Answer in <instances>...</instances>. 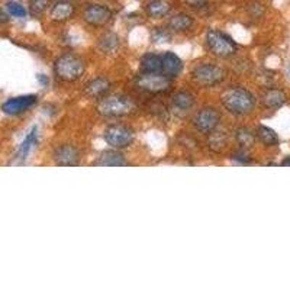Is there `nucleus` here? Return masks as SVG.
<instances>
[{
    "instance_id": "obj_1",
    "label": "nucleus",
    "mask_w": 290,
    "mask_h": 290,
    "mask_svg": "<svg viewBox=\"0 0 290 290\" xmlns=\"http://www.w3.org/2000/svg\"><path fill=\"white\" fill-rule=\"evenodd\" d=\"M221 102L229 114L238 116L248 115L255 106V98L244 87L227 88L221 94Z\"/></svg>"
},
{
    "instance_id": "obj_2",
    "label": "nucleus",
    "mask_w": 290,
    "mask_h": 290,
    "mask_svg": "<svg viewBox=\"0 0 290 290\" xmlns=\"http://www.w3.org/2000/svg\"><path fill=\"white\" fill-rule=\"evenodd\" d=\"M137 111V105L126 94H112L102 98L98 105V112L106 118H121L132 115Z\"/></svg>"
},
{
    "instance_id": "obj_3",
    "label": "nucleus",
    "mask_w": 290,
    "mask_h": 290,
    "mask_svg": "<svg viewBox=\"0 0 290 290\" xmlns=\"http://www.w3.org/2000/svg\"><path fill=\"white\" fill-rule=\"evenodd\" d=\"M86 71L84 61L74 54H63L54 63V73L63 81H76Z\"/></svg>"
},
{
    "instance_id": "obj_4",
    "label": "nucleus",
    "mask_w": 290,
    "mask_h": 290,
    "mask_svg": "<svg viewBox=\"0 0 290 290\" xmlns=\"http://www.w3.org/2000/svg\"><path fill=\"white\" fill-rule=\"evenodd\" d=\"M206 45H208L209 51L219 58H228V57L234 55L238 50L237 44L229 38L227 34L216 31V29L208 31Z\"/></svg>"
},
{
    "instance_id": "obj_5",
    "label": "nucleus",
    "mask_w": 290,
    "mask_h": 290,
    "mask_svg": "<svg viewBox=\"0 0 290 290\" xmlns=\"http://www.w3.org/2000/svg\"><path fill=\"white\" fill-rule=\"evenodd\" d=\"M225 70L215 64H202L191 73L195 83L202 87H214L216 84H221L225 80Z\"/></svg>"
},
{
    "instance_id": "obj_6",
    "label": "nucleus",
    "mask_w": 290,
    "mask_h": 290,
    "mask_svg": "<svg viewBox=\"0 0 290 290\" xmlns=\"http://www.w3.org/2000/svg\"><path fill=\"white\" fill-rule=\"evenodd\" d=\"M135 84L141 90L148 91V93H168L173 87V81L170 80V77H167L163 73H141Z\"/></svg>"
},
{
    "instance_id": "obj_7",
    "label": "nucleus",
    "mask_w": 290,
    "mask_h": 290,
    "mask_svg": "<svg viewBox=\"0 0 290 290\" xmlns=\"http://www.w3.org/2000/svg\"><path fill=\"white\" fill-rule=\"evenodd\" d=\"M105 141L115 150H122L132 144L134 131L125 125H112L105 131Z\"/></svg>"
},
{
    "instance_id": "obj_8",
    "label": "nucleus",
    "mask_w": 290,
    "mask_h": 290,
    "mask_svg": "<svg viewBox=\"0 0 290 290\" xmlns=\"http://www.w3.org/2000/svg\"><path fill=\"white\" fill-rule=\"evenodd\" d=\"M114 13L112 11L105 6V5H98V3H93V5H87L83 11V19L84 22L90 26H94V28H101L105 26L106 24L111 22Z\"/></svg>"
},
{
    "instance_id": "obj_9",
    "label": "nucleus",
    "mask_w": 290,
    "mask_h": 290,
    "mask_svg": "<svg viewBox=\"0 0 290 290\" xmlns=\"http://www.w3.org/2000/svg\"><path fill=\"white\" fill-rule=\"evenodd\" d=\"M221 121V115L214 108H203L193 118V124L202 134H209L215 131Z\"/></svg>"
},
{
    "instance_id": "obj_10",
    "label": "nucleus",
    "mask_w": 290,
    "mask_h": 290,
    "mask_svg": "<svg viewBox=\"0 0 290 290\" xmlns=\"http://www.w3.org/2000/svg\"><path fill=\"white\" fill-rule=\"evenodd\" d=\"M37 96L34 94H26V96H19V98H12L6 101L2 105V111L8 115H19L26 112L37 103Z\"/></svg>"
},
{
    "instance_id": "obj_11",
    "label": "nucleus",
    "mask_w": 290,
    "mask_h": 290,
    "mask_svg": "<svg viewBox=\"0 0 290 290\" xmlns=\"http://www.w3.org/2000/svg\"><path fill=\"white\" fill-rule=\"evenodd\" d=\"M76 13V8L70 0H58L51 6L50 18L54 22H65Z\"/></svg>"
},
{
    "instance_id": "obj_12",
    "label": "nucleus",
    "mask_w": 290,
    "mask_h": 290,
    "mask_svg": "<svg viewBox=\"0 0 290 290\" xmlns=\"http://www.w3.org/2000/svg\"><path fill=\"white\" fill-rule=\"evenodd\" d=\"M54 160L58 165H77L80 161V152L73 145H61L54 151Z\"/></svg>"
},
{
    "instance_id": "obj_13",
    "label": "nucleus",
    "mask_w": 290,
    "mask_h": 290,
    "mask_svg": "<svg viewBox=\"0 0 290 290\" xmlns=\"http://www.w3.org/2000/svg\"><path fill=\"white\" fill-rule=\"evenodd\" d=\"M160 55H161V64H163V68H161L163 74L173 78V77H177L181 73L183 61L177 57L174 52H163Z\"/></svg>"
},
{
    "instance_id": "obj_14",
    "label": "nucleus",
    "mask_w": 290,
    "mask_h": 290,
    "mask_svg": "<svg viewBox=\"0 0 290 290\" xmlns=\"http://www.w3.org/2000/svg\"><path fill=\"white\" fill-rule=\"evenodd\" d=\"M111 90V81L106 77H96L91 81H88L84 88L86 94L93 99H102L105 94Z\"/></svg>"
},
{
    "instance_id": "obj_15",
    "label": "nucleus",
    "mask_w": 290,
    "mask_h": 290,
    "mask_svg": "<svg viewBox=\"0 0 290 290\" xmlns=\"http://www.w3.org/2000/svg\"><path fill=\"white\" fill-rule=\"evenodd\" d=\"M144 11L154 19H160L170 13L171 5L167 0H148L144 5Z\"/></svg>"
},
{
    "instance_id": "obj_16",
    "label": "nucleus",
    "mask_w": 290,
    "mask_h": 290,
    "mask_svg": "<svg viewBox=\"0 0 290 290\" xmlns=\"http://www.w3.org/2000/svg\"><path fill=\"white\" fill-rule=\"evenodd\" d=\"M286 101H287V96L280 88H267L261 94V102L270 109H277L280 106H283Z\"/></svg>"
},
{
    "instance_id": "obj_17",
    "label": "nucleus",
    "mask_w": 290,
    "mask_h": 290,
    "mask_svg": "<svg viewBox=\"0 0 290 290\" xmlns=\"http://www.w3.org/2000/svg\"><path fill=\"white\" fill-rule=\"evenodd\" d=\"M128 163L125 161L124 155L121 152L114 151V150H109V151H103L98 157V160L94 161V165H103V167H111V165H116V167H121V165H126Z\"/></svg>"
},
{
    "instance_id": "obj_18",
    "label": "nucleus",
    "mask_w": 290,
    "mask_h": 290,
    "mask_svg": "<svg viewBox=\"0 0 290 290\" xmlns=\"http://www.w3.org/2000/svg\"><path fill=\"white\" fill-rule=\"evenodd\" d=\"M141 73H161L163 64L160 54H145L141 58Z\"/></svg>"
},
{
    "instance_id": "obj_19",
    "label": "nucleus",
    "mask_w": 290,
    "mask_h": 290,
    "mask_svg": "<svg viewBox=\"0 0 290 290\" xmlns=\"http://www.w3.org/2000/svg\"><path fill=\"white\" fill-rule=\"evenodd\" d=\"M191 26H193V18L186 13H177L174 16H171L168 21V29H171L174 32L189 31Z\"/></svg>"
},
{
    "instance_id": "obj_20",
    "label": "nucleus",
    "mask_w": 290,
    "mask_h": 290,
    "mask_svg": "<svg viewBox=\"0 0 290 290\" xmlns=\"http://www.w3.org/2000/svg\"><path fill=\"white\" fill-rule=\"evenodd\" d=\"M255 134H257L258 139H260L264 145H267V147H274V145L278 144L277 134H276L271 128H268V126H258Z\"/></svg>"
},
{
    "instance_id": "obj_21",
    "label": "nucleus",
    "mask_w": 290,
    "mask_h": 290,
    "mask_svg": "<svg viewBox=\"0 0 290 290\" xmlns=\"http://www.w3.org/2000/svg\"><path fill=\"white\" fill-rule=\"evenodd\" d=\"M119 47V38L109 32V34H105L101 39H99V48H101L105 54H114L115 51L118 50Z\"/></svg>"
},
{
    "instance_id": "obj_22",
    "label": "nucleus",
    "mask_w": 290,
    "mask_h": 290,
    "mask_svg": "<svg viewBox=\"0 0 290 290\" xmlns=\"http://www.w3.org/2000/svg\"><path fill=\"white\" fill-rule=\"evenodd\" d=\"M173 103L181 111H189L195 105V98L187 91H178L173 96Z\"/></svg>"
},
{
    "instance_id": "obj_23",
    "label": "nucleus",
    "mask_w": 290,
    "mask_h": 290,
    "mask_svg": "<svg viewBox=\"0 0 290 290\" xmlns=\"http://www.w3.org/2000/svg\"><path fill=\"white\" fill-rule=\"evenodd\" d=\"M227 144V137L224 132H218V131H212L209 132V148L214 151L219 152Z\"/></svg>"
},
{
    "instance_id": "obj_24",
    "label": "nucleus",
    "mask_w": 290,
    "mask_h": 290,
    "mask_svg": "<svg viewBox=\"0 0 290 290\" xmlns=\"http://www.w3.org/2000/svg\"><path fill=\"white\" fill-rule=\"evenodd\" d=\"M235 138L238 141V144H240L242 148H248V147H251L252 144H254V134H252L250 129H247V128H240V129H237L235 131Z\"/></svg>"
},
{
    "instance_id": "obj_25",
    "label": "nucleus",
    "mask_w": 290,
    "mask_h": 290,
    "mask_svg": "<svg viewBox=\"0 0 290 290\" xmlns=\"http://www.w3.org/2000/svg\"><path fill=\"white\" fill-rule=\"evenodd\" d=\"M51 0H29V11L32 15L39 16L50 8Z\"/></svg>"
},
{
    "instance_id": "obj_26",
    "label": "nucleus",
    "mask_w": 290,
    "mask_h": 290,
    "mask_svg": "<svg viewBox=\"0 0 290 290\" xmlns=\"http://www.w3.org/2000/svg\"><path fill=\"white\" fill-rule=\"evenodd\" d=\"M35 139H37V128H34V129L28 134V137L25 138V141L22 142L21 150H19L21 158H26V155H28V152L31 151V147H32V144L35 142Z\"/></svg>"
},
{
    "instance_id": "obj_27",
    "label": "nucleus",
    "mask_w": 290,
    "mask_h": 290,
    "mask_svg": "<svg viewBox=\"0 0 290 290\" xmlns=\"http://www.w3.org/2000/svg\"><path fill=\"white\" fill-rule=\"evenodd\" d=\"M6 9H8V12L11 13L12 16L15 18H25L26 16V9L25 6H22L21 3H18V2H8L6 3Z\"/></svg>"
},
{
    "instance_id": "obj_28",
    "label": "nucleus",
    "mask_w": 290,
    "mask_h": 290,
    "mask_svg": "<svg viewBox=\"0 0 290 290\" xmlns=\"http://www.w3.org/2000/svg\"><path fill=\"white\" fill-rule=\"evenodd\" d=\"M151 38L152 41H155V42H165V41H168V38H170V34H168V31H165L163 28H155V29L152 31Z\"/></svg>"
},
{
    "instance_id": "obj_29",
    "label": "nucleus",
    "mask_w": 290,
    "mask_h": 290,
    "mask_svg": "<svg viewBox=\"0 0 290 290\" xmlns=\"http://www.w3.org/2000/svg\"><path fill=\"white\" fill-rule=\"evenodd\" d=\"M232 158H234V160H237V161H240V163H250V161H251L250 154H248V152H245L244 150H241L240 152H235V154L232 155Z\"/></svg>"
},
{
    "instance_id": "obj_30",
    "label": "nucleus",
    "mask_w": 290,
    "mask_h": 290,
    "mask_svg": "<svg viewBox=\"0 0 290 290\" xmlns=\"http://www.w3.org/2000/svg\"><path fill=\"white\" fill-rule=\"evenodd\" d=\"M208 0H187V3L190 5V8H195V9H199V8H205Z\"/></svg>"
},
{
    "instance_id": "obj_31",
    "label": "nucleus",
    "mask_w": 290,
    "mask_h": 290,
    "mask_svg": "<svg viewBox=\"0 0 290 290\" xmlns=\"http://www.w3.org/2000/svg\"><path fill=\"white\" fill-rule=\"evenodd\" d=\"M8 21H9L8 15L3 12V11H0V25H2V24H6Z\"/></svg>"
},
{
    "instance_id": "obj_32",
    "label": "nucleus",
    "mask_w": 290,
    "mask_h": 290,
    "mask_svg": "<svg viewBox=\"0 0 290 290\" xmlns=\"http://www.w3.org/2000/svg\"><path fill=\"white\" fill-rule=\"evenodd\" d=\"M281 164H283V165H290V155L287 157V158H284V160H283V163H281Z\"/></svg>"
},
{
    "instance_id": "obj_33",
    "label": "nucleus",
    "mask_w": 290,
    "mask_h": 290,
    "mask_svg": "<svg viewBox=\"0 0 290 290\" xmlns=\"http://www.w3.org/2000/svg\"><path fill=\"white\" fill-rule=\"evenodd\" d=\"M111 2H115V0H111Z\"/></svg>"
}]
</instances>
